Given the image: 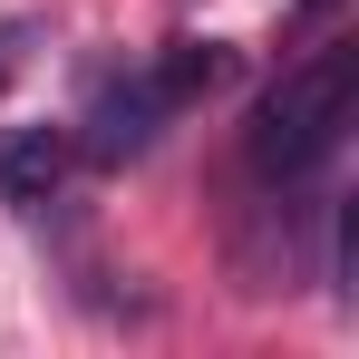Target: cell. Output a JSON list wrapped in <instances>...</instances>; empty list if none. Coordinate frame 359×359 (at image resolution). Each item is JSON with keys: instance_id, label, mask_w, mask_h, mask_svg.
<instances>
[{"instance_id": "1", "label": "cell", "mask_w": 359, "mask_h": 359, "mask_svg": "<svg viewBox=\"0 0 359 359\" xmlns=\"http://www.w3.org/2000/svg\"><path fill=\"white\" fill-rule=\"evenodd\" d=\"M350 107H359V39H320L311 59H292L262 107L243 126V165L262 184H301L350 146Z\"/></svg>"}, {"instance_id": "2", "label": "cell", "mask_w": 359, "mask_h": 359, "mask_svg": "<svg viewBox=\"0 0 359 359\" xmlns=\"http://www.w3.org/2000/svg\"><path fill=\"white\" fill-rule=\"evenodd\" d=\"M165 117H175V107L156 97L146 68H136V78H107L97 107H88V156H97V165H126V156H146V146L165 136Z\"/></svg>"}, {"instance_id": "3", "label": "cell", "mask_w": 359, "mask_h": 359, "mask_svg": "<svg viewBox=\"0 0 359 359\" xmlns=\"http://www.w3.org/2000/svg\"><path fill=\"white\" fill-rule=\"evenodd\" d=\"M78 136L68 126H0V204H49L68 184Z\"/></svg>"}, {"instance_id": "4", "label": "cell", "mask_w": 359, "mask_h": 359, "mask_svg": "<svg viewBox=\"0 0 359 359\" xmlns=\"http://www.w3.org/2000/svg\"><path fill=\"white\" fill-rule=\"evenodd\" d=\"M146 78H156V97L184 117V107H204V97L233 78V49H224V39H165V49L146 59Z\"/></svg>"}, {"instance_id": "5", "label": "cell", "mask_w": 359, "mask_h": 359, "mask_svg": "<svg viewBox=\"0 0 359 359\" xmlns=\"http://www.w3.org/2000/svg\"><path fill=\"white\" fill-rule=\"evenodd\" d=\"M311 20H330V0H301L292 10V29H311Z\"/></svg>"}, {"instance_id": "6", "label": "cell", "mask_w": 359, "mask_h": 359, "mask_svg": "<svg viewBox=\"0 0 359 359\" xmlns=\"http://www.w3.org/2000/svg\"><path fill=\"white\" fill-rule=\"evenodd\" d=\"M0 88H10V59H0Z\"/></svg>"}]
</instances>
